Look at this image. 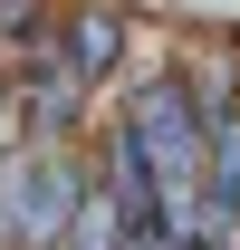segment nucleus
<instances>
[{
	"mask_svg": "<svg viewBox=\"0 0 240 250\" xmlns=\"http://www.w3.org/2000/svg\"><path fill=\"white\" fill-rule=\"evenodd\" d=\"M87 192L96 173L77 164V145H10L0 154V250H67Z\"/></svg>",
	"mask_w": 240,
	"mask_h": 250,
	"instance_id": "1",
	"label": "nucleus"
},
{
	"mask_svg": "<svg viewBox=\"0 0 240 250\" xmlns=\"http://www.w3.org/2000/svg\"><path fill=\"white\" fill-rule=\"evenodd\" d=\"M58 48H67V67H77L87 87H106V77H116V58H125V10H116V0L67 10V20H58Z\"/></svg>",
	"mask_w": 240,
	"mask_h": 250,
	"instance_id": "2",
	"label": "nucleus"
},
{
	"mask_svg": "<svg viewBox=\"0 0 240 250\" xmlns=\"http://www.w3.org/2000/svg\"><path fill=\"white\" fill-rule=\"evenodd\" d=\"M48 29V0H0V48H29Z\"/></svg>",
	"mask_w": 240,
	"mask_h": 250,
	"instance_id": "3",
	"label": "nucleus"
}]
</instances>
